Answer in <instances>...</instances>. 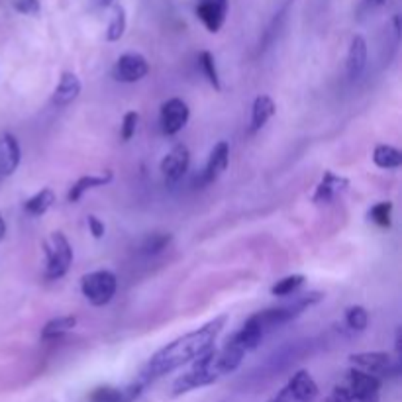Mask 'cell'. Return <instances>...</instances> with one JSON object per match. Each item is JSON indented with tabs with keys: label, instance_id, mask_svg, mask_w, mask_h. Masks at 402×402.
<instances>
[{
	"label": "cell",
	"instance_id": "6da1fadb",
	"mask_svg": "<svg viewBox=\"0 0 402 402\" xmlns=\"http://www.w3.org/2000/svg\"><path fill=\"white\" fill-rule=\"evenodd\" d=\"M226 322L228 316L222 314V316H216L214 320L206 322L204 326L196 328L193 332L163 345L160 352L151 355V359L145 363V367L142 369L138 379H142L143 383L150 386L153 381L165 377V375L173 373L186 363H193L194 359L202 357L204 353L214 347L220 332L226 326Z\"/></svg>",
	"mask_w": 402,
	"mask_h": 402
},
{
	"label": "cell",
	"instance_id": "7a4b0ae2",
	"mask_svg": "<svg viewBox=\"0 0 402 402\" xmlns=\"http://www.w3.org/2000/svg\"><path fill=\"white\" fill-rule=\"evenodd\" d=\"M243 357H245V352L232 337H228V342L220 350L212 347L202 357L194 359L189 371H184L181 377L175 379V383L171 386V396H183L196 389L214 385L222 377L234 373L235 369L242 365Z\"/></svg>",
	"mask_w": 402,
	"mask_h": 402
},
{
	"label": "cell",
	"instance_id": "3957f363",
	"mask_svg": "<svg viewBox=\"0 0 402 402\" xmlns=\"http://www.w3.org/2000/svg\"><path fill=\"white\" fill-rule=\"evenodd\" d=\"M383 381L352 367L332 389L326 402H379Z\"/></svg>",
	"mask_w": 402,
	"mask_h": 402
},
{
	"label": "cell",
	"instance_id": "277c9868",
	"mask_svg": "<svg viewBox=\"0 0 402 402\" xmlns=\"http://www.w3.org/2000/svg\"><path fill=\"white\" fill-rule=\"evenodd\" d=\"M322 298H324V294L312 291V293L296 296V298H294L293 302H289V304L275 306V308H267V311H259V312H255V314H257L261 326H263L265 334H267L269 330H275V328H279V326H285V324H289V322H293L294 318H298L302 312L306 311V308H311V306H314V304H318Z\"/></svg>",
	"mask_w": 402,
	"mask_h": 402
},
{
	"label": "cell",
	"instance_id": "5b68a950",
	"mask_svg": "<svg viewBox=\"0 0 402 402\" xmlns=\"http://www.w3.org/2000/svg\"><path fill=\"white\" fill-rule=\"evenodd\" d=\"M43 253H45V279L48 281H59L67 275L71 263H73V247L69 243L67 235L63 232H53L43 242Z\"/></svg>",
	"mask_w": 402,
	"mask_h": 402
},
{
	"label": "cell",
	"instance_id": "8992f818",
	"mask_svg": "<svg viewBox=\"0 0 402 402\" xmlns=\"http://www.w3.org/2000/svg\"><path fill=\"white\" fill-rule=\"evenodd\" d=\"M352 367L365 371L377 379H396L401 375L402 363L398 355L389 352H359L350 355Z\"/></svg>",
	"mask_w": 402,
	"mask_h": 402
},
{
	"label": "cell",
	"instance_id": "52a82bcc",
	"mask_svg": "<svg viewBox=\"0 0 402 402\" xmlns=\"http://www.w3.org/2000/svg\"><path fill=\"white\" fill-rule=\"evenodd\" d=\"M118 291V279L112 271L99 269L81 279V293L92 306H106Z\"/></svg>",
	"mask_w": 402,
	"mask_h": 402
},
{
	"label": "cell",
	"instance_id": "ba28073f",
	"mask_svg": "<svg viewBox=\"0 0 402 402\" xmlns=\"http://www.w3.org/2000/svg\"><path fill=\"white\" fill-rule=\"evenodd\" d=\"M318 385L306 369L296 371L279 393L267 402H318Z\"/></svg>",
	"mask_w": 402,
	"mask_h": 402
},
{
	"label": "cell",
	"instance_id": "9c48e42d",
	"mask_svg": "<svg viewBox=\"0 0 402 402\" xmlns=\"http://www.w3.org/2000/svg\"><path fill=\"white\" fill-rule=\"evenodd\" d=\"M191 108L183 99H169L161 104L160 126L165 135H177L189 124Z\"/></svg>",
	"mask_w": 402,
	"mask_h": 402
},
{
	"label": "cell",
	"instance_id": "30bf717a",
	"mask_svg": "<svg viewBox=\"0 0 402 402\" xmlns=\"http://www.w3.org/2000/svg\"><path fill=\"white\" fill-rule=\"evenodd\" d=\"M147 73H150V63H147V59L143 57L142 53H134V51L120 55L116 65L112 69V77L116 79L118 83L126 84L142 81V79L147 77Z\"/></svg>",
	"mask_w": 402,
	"mask_h": 402
},
{
	"label": "cell",
	"instance_id": "8fae6325",
	"mask_svg": "<svg viewBox=\"0 0 402 402\" xmlns=\"http://www.w3.org/2000/svg\"><path fill=\"white\" fill-rule=\"evenodd\" d=\"M191 165V151L184 143H175L169 153L161 160V175L165 179V183L175 184L179 183Z\"/></svg>",
	"mask_w": 402,
	"mask_h": 402
},
{
	"label": "cell",
	"instance_id": "7c38bea8",
	"mask_svg": "<svg viewBox=\"0 0 402 402\" xmlns=\"http://www.w3.org/2000/svg\"><path fill=\"white\" fill-rule=\"evenodd\" d=\"M147 389L142 379H135L124 386H101L89 396V402H135Z\"/></svg>",
	"mask_w": 402,
	"mask_h": 402
},
{
	"label": "cell",
	"instance_id": "4fadbf2b",
	"mask_svg": "<svg viewBox=\"0 0 402 402\" xmlns=\"http://www.w3.org/2000/svg\"><path fill=\"white\" fill-rule=\"evenodd\" d=\"M22 161V147L14 134H0V181L9 179L16 173Z\"/></svg>",
	"mask_w": 402,
	"mask_h": 402
},
{
	"label": "cell",
	"instance_id": "5bb4252c",
	"mask_svg": "<svg viewBox=\"0 0 402 402\" xmlns=\"http://www.w3.org/2000/svg\"><path fill=\"white\" fill-rule=\"evenodd\" d=\"M347 186H350V179L335 175L334 171H326L320 179V183L316 184L314 193H312V202L314 204H328V202L335 201L342 193H345Z\"/></svg>",
	"mask_w": 402,
	"mask_h": 402
},
{
	"label": "cell",
	"instance_id": "9a60e30c",
	"mask_svg": "<svg viewBox=\"0 0 402 402\" xmlns=\"http://www.w3.org/2000/svg\"><path fill=\"white\" fill-rule=\"evenodd\" d=\"M81 91H83L81 79H79L75 73L65 71V73L61 75V79H59V83L57 86H55L53 94H51V104L57 106V108H65V106L73 104V102L79 99Z\"/></svg>",
	"mask_w": 402,
	"mask_h": 402
},
{
	"label": "cell",
	"instance_id": "2e32d148",
	"mask_svg": "<svg viewBox=\"0 0 402 402\" xmlns=\"http://www.w3.org/2000/svg\"><path fill=\"white\" fill-rule=\"evenodd\" d=\"M230 163V143L226 140H220L212 151H210L206 167L202 171V184H212L218 181V177L228 169Z\"/></svg>",
	"mask_w": 402,
	"mask_h": 402
},
{
	"label": "cell",
	"instance_id": "e0dca14e",
	"mask_svg": "<svg viewBox=\"0 0 402 402\" xmlns=\"http://www.w3.org/2000/svg\"><path fill=\"white\" fill-rule=\"evenodd\" d=\"M367 59L369 50L365 38L359 34L353 35L352 43H350V50H347V59H345V71H347L350 81H357V79L365 73Z\"/></svg>",
	"mask_w": 402,
	"mask_h": 402
},
{
	"label": "cell",
	"instance_id": "ac0fdd59",
	"mask_svg": "<svg viewBox=\"0 0 402 402\" xmlns=\"http://www.w3.org/2000/svg\"><path fill=\"white\" fill-rule=\"evenodd\" d=\"M263 337H265V330L261 326L257 314H252L250 318L243 322V326L232 335V340H234L235 344L240 345L245 353L257 350L261 342H263Z\"/></svg>",
	"mask_w": 402,
	"mask_h": 402
},
{
	"label": "cell",
	"instance_id": "d6986e66",
	"mask_svg": "<svg viewBox=\"0 0 402 402\" xmlns=\"http://www.w3.org/2000/svg\"><path fill=\"white\" fill-rule=\"evenodd\" d=\"M228 14V4L224 2H212V0H201V4L196 6V16L201 20L204 28L210 34H216L222 30L224 20Z\"/></svg>",
	"mask_w": 402,
	"mask_h": 402
},
{
	"label": "cell",
	"instance_id": "ffe728a7",
	"mask_svg": "<svg viewBox=\"0 0 402 402\" xmlns=\"http://www.w3.org/2000/svg\"><path fill=\"white\" fill-rule=\"evenodd\" d=\"M275 101L269 94H259L252 106V120H250V134H257L261 128L275 116Z\"/></svg>",
	"mask_w": 402,
	"mask_h": 402
},
{
	"label": "cell",
	"instance_id": "44dd1931",
	"mask_svg": "<svg viewBox=\"0 0 402 402\" xmlns=\"http://www.w3.org/2000/svg\"><path fill=\"white\" fill-rule=\"evenodd\" d=\"M114 179V173L112 171H104L102 175H84L77 181L71 189H69L67 201L69 202H79L83 199V194L86 191H92V189H99V186H106Z\"/></svg>",
	"mask_w": 402,
	"mask_h": 402
},
{
	"label": "cell",
	"instance_id": "7402d4cb",
	"mask_svg": "<svg viewBox=\"0 0 402 402\" xmlns=\"http://www.w3.org/2000/svg\"><path fill=\"white\" fill-rule=\"evenodd\" d=\"M373 163L379 169H385V171H393L402 165V151L394 145L389 143H379L373 150Z\"/></svg>",
	"mask_w": 402,
	"mask_h": 402
},
{
	"label": "cell",
	"instance_id": "603a6c76",
	"mask_svg": "<svg viewBox=\"0 0 402 402\" xmlns=\"http://www.w3.org/2000/svg\"><path fill=\"white\" fill-rule=\"evenodd\" d=\"M53 204H55V193L45 186V189L38 191L34 196H30V199L24 202V210L28 214H32V216H43Z\"/></svg>",
	"mask_w": 402,
	"mask_h": 402
},
{
	"label": "cell",
	"instance_id": "cb8c5ba5",
	"mask_svg": "<svg viewBox=\"0 0 402 402\" xmlns=\"http://www.w3.org/2000/svg\"><path fill=\"white\" fill-rule=\"evenodd\" d=\"M77 316H57L42 328V340H59L75 330Z\"/></svg>",
	"mask_w": 402,
	"mask_h": 402
},
{
	"label": "cell",
	"instance_id": "d4e9b609",
	"mask_svg": "<svg viewBox=\"0 0 402 402\" xmlns=\"http://www.w3.org/2000/svg\"><path fill=\"white\" fill-rule=\"evenodd\" d=\"M126 26H128L126 10H124V6H120V4H114L112 16H110L108 30H106V40H108L110 43L118 42L122 35L126 34Z\"/></svg>",
	"mask_w": 402,
	"mask_h": 402
},
{
	"label": "cell",
	"instance_id": "484cf974",
	"mask_svg": "<svg viewBox=\"0 0 402 402\" xmlns=\"http://www.w3.org/2000/svg\"><path fill=\"white\" fill-rule=\"evenodd\" d=\"M199 65H201L202 75L206 77V81L214 86V91H222L220 73L218 67H216V59H214V55H212L210 51H201V53H199Z\"/></svg>",
	"mask_w": 402,
	"mask_h": 402
},
{
	"label": "cell",
	"instance_id": "4316f807",
	"mask_svg": "<svg viewBox=\"0 0 402 402\" xmlns=\"http://www.w3.org/2000/svg\"><path fill=\"white\" fill-rule=\"evenodd\" d=\"M369 220L379 228H391L393 224V202L383 201L373 204L369 210Z\"/></svg>",
	"mask_w": 402,
	"mask_h": 402
},
{
	"label": "cell",
	"instance_id": "83f0119b",
	"mask_svg": "<svg viewBox=\"0 0 402 402\" xmlns=\"http://www.w3.org/2000/svg\"><path fill=\"white\" fill-rule=\"evenodd\" d=\"M345 326L353 330V332H363L369 326V312L359 306V304H353L350 308H345L344 314Z\"/></svg>",
	"mask_w": 402,
	"mask_h": 402
},
{
	"label": "cell",
	"instance_id": "f1b7e54d",
	"mask_svg": "<svg viewBox=\"0 0 402 402\" xmlns=\"http://www.w3.org/2000/svg\"><path fill=\"white\" fill-rule=\"evenodd\" d=\"M304 285V275H289L279 279L275 285L271 286V294L273 296H291L301 286Z\"/></svg>",
	"mask_w": 402,
	"mask_h": 402
},
{
	"label": "cell",
	"instance_id": "f546056e",
	"mask_svg": "<svg viewBox=\"0 0 402 402\" xmlns=\"http://www.w3.org/2000/svg\"><path fill=\"white\" fill-rule=\"evenodd\" d=\"M173 240L171 234H151L147 235L145 240L142 242V252L145 255H155V253H161L169 243Z\"/></svg>",
	"mask_w": 402,
	"mask_h": 402
},
{
	"label": "cell",
	"instance_id": "4dcf8cb0",
	"mask_svg": "<svg viewBox=\"0 0 402 402\" xmlns=\"http://www.w3.org/2000/svg\"><path fill=\"white\" fill-rule=\"evenodd\" d=\"M138 122H140V114L135 110H130L124 114L122 118V126H120V138L122 142H130L135 135V130H138Z\"/></svg>",
	"mask_w": 402,
	"mask_h": 402
},
{
	"label": "cell",
	"instance_id": "1f68e13d",
	"mask_svg": "<svg viewBox=\"0 0 402 402\" xmlns=\"http://www.w3.org/2000/svg\"><path fill=\"white\" fill-rule=\"evenodd\" d=\"M12 6L18 14H24V16H38L40 10H42L40 0H14Z\"/></svg>",
	"mask_w": 402,
	"mask_h": 402
},
{
	"label": "cell",
	"instance_id": "d6a6232c",
	"mask_svg": "<svg viewBox=\"0 0 402 402\" xmlns=\"http://www.w3.org/2000/svg\"><path fill=\"white\" fill-rule=\"evenodd\" d=\"M86 224H89V230H91V234L94 240H102V238H104V234H106V226H104V222H102L99 216L91 214V216L86 218Z\"/></svg>",
	"mask_w": 402,
	"mask_h": 402
},
{
	"label": "cell",
	"instance_id": "836d02e7",
	"mask_svg": "<svg viewBox=\"0 0 402 402\" xmlns=\"http://www.w3.org/2000/svg\"><path fill=\"white\" fill-rule=\"evenodd\" d=\"M4 235H6V220L2 218V214H0V242L4 240Z\"/></svg>",
	"mask_w": 402,
	"mask_h": 402
},
{
	"label": "cell",
	"instance_id": "e575fe53",
	"mask_svg": "<svg viewBox=\"0 0 402 402\" xmlns=\"http://www.w3.org/2000/svg\"><path fill=\"white\" fill-rule=\"evenodd\" d=\"M363 2H365L367 6H383L386 0H363Z\"/></svg>",
	"mask_w": 402,
	"mask_h": 402
},
{
	"label": "cell",
	"instance_id": "d590c367",
	"mask_svg": "<svg viewBox=\"0 0 402 402\" xmlns=\"http://www.w3.org/2000/svg\"><path fill=\"white\" fill-rule=\"evenodd\" d=\"M101 2H102V6H110V4H112L114 0H101Z\"/></svg>",
	"mask_w": 402,
	"mask_h": 402
},
{
	"label": "cell",
	"instance_id": "8d00e7d4",
	"mask_svg": "<svg viewBox=\"0 0 402 402\" xmlns=\"http://www.w3.org/2000/svg\"><path fill=\"white\" fill-rule=\"evenodd\" d=\"M212 2H224V4H228V0H212Z\"/></svg>",
	"mask_w": 402,
	"mask_h": 402
}]
</instances>
